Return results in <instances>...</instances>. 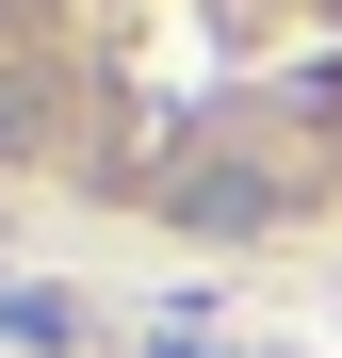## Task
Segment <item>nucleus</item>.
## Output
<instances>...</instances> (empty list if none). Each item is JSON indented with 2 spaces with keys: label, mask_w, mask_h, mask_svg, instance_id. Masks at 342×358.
<instances>
[]
</instances>
